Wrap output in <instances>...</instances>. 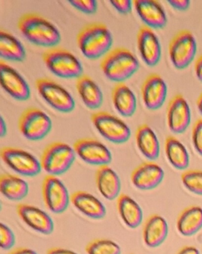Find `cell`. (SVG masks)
Segmentation results:
<instances>
[{
  "label": "cell",
  "instance_id": "cell-1",
  "mask_svg": "<svg viewBox=\"0 0 202 254\" xmlns=\"http://www.w3.org/2000/svg\"><path fill=\"white\" fill-rule=\"evenodd\" d=\"M17 27L31 44L53 48L60 43L59 30L47 19L36 13H27L19 17Z\"/></svg>",
  "mask_w": 202,
  "mask_h": 254
},
{
  "label": "cell",
  "instance_id": "cell-2",
  "mask_svg": "<svg viewBox=\"0 0 202 254\" xmlns=\"http://www.w3.org/2000/svg\"><path fill=\"white\" fill-rule=\"evenodd\" d=\"M77 44L85 57L96 60L111 50L113 37L102 23H91L83 26L77 35Z\"/></svg>",
  "mask_w": 202,
  "mask_h": 254
},
{
  "label": "cell",
  "instance_id": "cell-3",
  "mask_svg": "<svg viewBox=\"0 0 202 254\" xmlns=\"http://www.w3.org/2000/svg\"><path fill=\"white\" fill-rule=\"evenodd\" d=\"M139 67V62L135 55L123 47L110 50L101 62V69L105 76L117 84L129 79Z\"/></svg>",
  "mask_w": 202,
  "mask_h": 254
},
{
  "label": "cell",
  "instance_id": "cell-4",
  "mask_svg": "<svg viewBox=\"0 0 202 254\" xmlns=\"http://www.w3.org/2000/svg\"><path fill=\"white\" fill-rule=\"evenodd\" d=\"M46 67L61 78H77L83 75L80 61L68 50L62 47L48 49L42 54Z\"/></svg>",
  "mask_w": 202,
  "mask_h": 254
},
{
  "label": "cell",
  "instance_id": "cell-5",
  "mask_svg": "<svg viewBox=\"0 0 202 254\" xmlns=\"http://www.w3.org/2000/svg\"><path fill=\"white\" fill-rule=\"evenodd\" d=\"M74 148L62 142H53L46 147L40 158L42 169L52 176H59L69 170L74 164Z\"/></svg>",
  "mask_w": 202,
  "mask_h": 254
},
{
  "label": "cell",
  "instance_id": "cell-6",
  "mask_svg": "<svg viewBox=\"0 0 202 254\" xmlns=\"http://www.w3.org/2000/svg\"><path fill=\"white\" fill-rule=\"evenodd\" d=\"M52 128L50 117L42 110L28 108L18 120V129L28 140L39 141L44 139Z\"/></svg>",
  "mask_w": 202,
  "mask_h": 254
},
{
  "label": "cell",
  "instance_id": "cell-7",
  "mask_svg": "<svg viewBox=\"0 0 202 254\" xmlns=\"http://www.w3.org/2000/svg\"><path fill=\"white\" fill-rule=\"evenodd\" d=\"M91 121L98 133L111 143L123 144L130 138L129 126L106 111L94 113L91 116Z\"/></svg>",
  "mask_w": 202,
  "mask_h": 254
},
{
  "label": "cell",
  "instance_id": "cell-8",
  "mask_svg": "<svg viewBox=\"0 0 202 254\" xmlns=\"http://www.w3.org/2000/svg\"><path fill=\"white\" fill-rule=\"evenodd\" d=\"M35 87L42 98L58 112L68 114L75 108V102L65 88L47 78L36 80Z\"/></svg>",
  "mask_w": 202,
  "mask_h": 254
},
{
  "label": "cell",
  "instance_id": "cell-9",
  "mask_svg": "<svg viewBox=\"0 0 202 254\" xmlns=\"http://www.w3.org/2000/svg\"><path fill=\"white\" fill-rule=\"evenodd\" d=\"M197 53V42L190 31L184 29L174 35L169 44V56L178 69L187 68L194 60Z\"/></svg>",
  "mask_w": 202,
  "mask_h": 254
},
{
  "label": "cell",
  "instance_id": "cell-10",
  "mask_svg": "<svg viewBox=\"0 0 202 254\" xmlns=\"http://www.w3.org/2000/svg\"><path fill=\"white\" fill-rule=\"evenodd\" d=\"M2 161L13 172L24 177L37 176L42 171L40 161L28 151L16 147H4L0 151Z\"/></svg>",
  "mask_w": 202,
  "mask_h": 254
},
{
  "label": "cell",
  "instance_id": "cell-11",
  "mask_svg": "<svg viewBox=\"0 0 202 254\" xmlns=\"http://www.w3.org/2000/svg\"><path fill=\"white\" fill-rule=\"evenodd\" d=\"M42 194L46 207L54 214L67 210L71 196L62 181L56 176L46 175L42 184Z\"/></svg>",
  "mask_w": 202,
  "mask_h": 254
},
{
  "label": "cell",
  "instance_id": "cell-12",
  "mask_svg": "<svg viewBox=\"0 0 202 254\" xmlns=\"http://www.w3.org/2000/svg\"><path fill=\"white\" fill-rule=\"evenodd\" d=\"M76 155L83 162L98 167L108 166L112 160L111 151L100 141L92 138L78 139L73 146Z\"/></svg>",
  "mask_w": 202,
  "mask_h": 254
},
{
  "label": "cell",
  "instance_id": "cell-13",
  "mask_svg": "<svg viewBox=\"0 0 202 254\" xmlns=\"http://www.w3.org/2000/svg\"><path fill=\"white\" fill-rule=\"evenodd\" d=\"M166 123L170 131L184 133L191 123V110L185 98L177 94L169 101L166 108Z\"/></svg>",
  "mask_w": 202,
  "mask_h": 254
},
{
  "label": "cell",
  "instance_id": "cell-14",
  "mask_svg": "<svg viewBox=\"0 0 202 254\" xmlns=\"http://www.w3.org/2000/svg\"><path fill=\"white\" fill-rule=\"evenodd\" d=\"M0 84L4 91L16 100L23 102L31 96L29 86L23 77L2 60L0 61Z\"/></svg>",
  "mask_w": 202,
  "mask_h": 254
},
{
  "label": "cell",
  "instance_id": "cell-15",
  "mask_svg": "<svg viewBox=\"0 0 202 254\" xmlns=\"http://www.w3.org/2000/svg\"><path fill=\"white\" fill-rule=\"evenodd\" d=\"M167 85L158 74L152 73L141 85L143 102L147 109L156 111L161 108L167 96Z\"/></svg>",
  "mask_w": 202,
  "mask_h": 254
},
{
  "label": "cell",
  "instance_id": "cell-16",
  "mask_svg": "<svg viewBox=\"0 0 202 254\" xmlns=\"http://www.w3.org/2000/svg\"><path fill=\"white\" fill-rule=\"evenodd\" d=\"M16 212L28 227L40 234L48 236L54 230V224L50 215L37 206L19 203L16 206Z\"/></svg>",
  "mask_w": 202,
  "mask_h": 254
},
{
  "label": "cell",
  "instance_id": "cell-17",
  "mask_svg": "<svg viewBox=\"0 0 202 254\" xmlns=\"http://www.w3.org/2000/svg\"><path fill=\"white\" fill-rule=\"evenodd\" d=\"M137 44L141 59L147 66H155L161 58V45L156 34L145 25L137 34Z\"/></svg>",
  "mask_w": 202,
  "mask_h": 254
},
{
  "label": "cell",
  "instance_id": "cell-18",
  "mask_svg": "<svg viewBox=\"0 0 202 254\" xmlns=\"http://www.w3.org/2000/svg\"><path fill=\"white\" fill-rule=\"evenodd\" d=\"M164 171L152 161L144 162L131 174L132 185L139 190L149 191L157 188L164 178Z\"/></svg>",
  "mask_w": 202,
  "mask_h": 254
},
{
  "label": "cell",
  "instance_id": "cell-19",
  "mask_svg": "<svg viewBox=\"0 0 202 254\" xmlns=\"http://www.w3.org/2000/svg\"><path fill=\"white\" fill-rule=\"evenodd\" d=\"M133 6L145 26L150 29H163L167 25L166 12L156 0H134Z\"/></svg>",
  "mask_w": 202,
  "mask_h": 254
},
{
  "label": "cell",
  "instance_id": "cell-20",
  "mask_svg": "<svg viewBox=\"0 0 202 254\" xmlns=\"http://www.w3.org/2000/svg\"><path fill=\"white\" fill-rule=\"evenodd\" d=\"M71 202L75 209L85 216L101 220L106 215L105 205L93 194L86 191H77L71 196Z\"/></svg>",
  "mask_w": 202,
  "mask_h": 254
},
{
  "label": "cell",
  "instance_id": "cell-21",
  "mask_svg": "<svg viewBox=\"0 0 202 254\" xmlns=\"http://www.w3.org/2000/svg\"><path fill=\"white\" fill-rule=\"evenodd\" d=\"M169 233L167 221L157 214L150 215L143 227V239L148 248H156L166 240Z\"/></svg>",
  "mask_w": 202,
  "mask_h": 254
},
{
  "label": "cell",
  "instance_id": "cell-22",
  "mask_svg": "<svg viewBox=\"0 0 202 254\" xmlns=\"http://www.w3.org/2000/svg\"><path fill=\"white\" fill-rule=\"evenodd\" d=\"M95 183L98 191L106 200H115L121 194L120 178L108 166L98 167L95 174Z\"/></svg>",
  "mask_w": 202,
  "mask_h": 254
},
{
  "label": "cell",
  "instance_id": "cell-23",
  "mask_svg": "<svg viewBox=\"0 0 202 254\" xmlns=\"http://www.w3.org/2000/svg\"><path fill=\"white\" fill-rule=\"evenodd\" d=\"M135 142L140 152L147 160L154 161L160 155V142L154 130L143 124L135 131Z\"/></svg>",
  "mask_w": 202,
  "mask_h": 254
},
{
  "label": "cell",
  "instance_id": "cell-24",
  "mask_svg": "<svg viewBox=\"0 0 202 254\" xmlns=\"http://www.w3.org/2000/svg\"><path fill=\"white\" fill-rule=\"evenodd\" d=\"M75 85L82 102L88 108L96 110L102 106L103 102L102 91L89 75L83 74L76 79Z\"/></svg>",
  "mask_w": 202,
  "mask_h": 254
},
{
  "label": "cell",
  "instance_id": "cell-25",
  "mask_svg": "<svg viewBox=\"0 0 202 254\" xmlns=\"http://www.w3.org/2000/svg\"><path fill=\"white\" fill-rule=\"evenodd\" d=\"M117 208L119 215L126 227L135 229L142 224L144 218L142 208L130 196L120 194L117 199Z\"/></svg>",
  "mask_w": 202,
  "mask_h": 254
},
{
  "label": "cell",
  "instance_id": "cell-26",
  "mask_svg": "<svg viewBox=\"0 0 202 254\" xmlns=\"http://www.w3.org/2000/svg\"><path fill=\"white\" fill-rule=\"evenodd\" d=\"M111 100L116 111L122 117H132L136 111V97L124 83H118L114 86L111 90Z\"/></svg>",
  "mask_w": 202,
  "mask_h": 254
},
{
  "label": "cell",
  "instance_id": "cell-27",
  "mask_svg": "<svg viewBox=\"0 0 202 254\" xmlns=\"http://www.w3.org/2000/svg\"><path fill=\"white\" fill-rule=\"evenodd\" d=\"M0 191L12 201H19L27 197L29 186L25 180L16 175L3 174L0 177Z\"/></svg>",
  "mask_w": 202,
  "mask_h": 254
},
{
  "label": "cell",
  "instance_id": "cell-28",
  "mask_svg": "<svg viewBox=\"0 0 202 254\" xmlns=\"http://www.w3.org/2000/svg\"><path fill=\"white\" fill-rule=\"evenodd\" d=\"M165 154L171 166L186 170L190 165V154L185 145L175 136H168L164 142Z\"/></svg>",
  "mask_w": 202,
  "mask_h": 254
},
{
  "label": "cell",
  "instance_id": "cell-29",
  "mask_svg": "<svg viewBox=\"0 0 202 254\" xmlns=\"http://www.w3.org/2000/svg\"><path fill=\"white\" fill-rule=\"evenodd\" d=\"M177 230L187 237L196 234L202 228V208L192 206L184 209L177 220Z\"/></svg>",
  "mask_w": 202,
  "mask_h": 254
},
{
  "label": "cell",
  "instance_id": "cell-30",
  "mask_svg": "<svg viewBox=\"0 0 202 254\" xmlns=\"http://www.w3.org/2000/svg\"><path fill=\"white\" fill-rule=\"evenodd\" d=\"M0 57L14 62H22L26 53L20 41L13 35L4 30L0 31Z\"/></svg>",
  "mask_w": 202,
  "mask_h": 254
},
{
  "label": "cell",
  "instance_id": "cell-31",
  "mask_svg": "<svg viewBox=\"0 0 202 254\" xmlns=\"http://www.w3.org/2000/svg\"><path fill=\"white\" fill-rule=\"evenodd\" d=\"M87 254H121L118 244L110 239H98L89 242L86 247Z\"/></svg>",
  "mask_w": 202,
  "mask_h": 254
},
{
  "label": "cell",
  "instance_id": "cell-32",
  "mask_svg": "<svg viewBox=\"0 0 202 254\" xmlns=\"http://www.w3.org/2000/svg\"><path fill=\"white\" fill-rule=\"evenodd\" d=\"M181 181L190 192L202 196V171H185L181 175Z\"/></svg>",
  "mask_w": 202,
  "mask_h": 254
},
{
  "label": "cell",
  "instance_id": "cell-33",
  "mask_svg": "<svg viewBox=\"0 0 202 254\" xmlns=\"http://www.w3.org/2000/svg\"><path fill=\"white\" fill-rule=\"evenodd\" d=\"M16 243V237L13 230L4 224H0V245L1 249L8 251L13 248Z\"/></svg>",
  "mask_w": 202,
  "mask_h": 254
},
{
  "label": "cell",
  "instance_id": "cell-34",
  "mask_svg": "<svg viewBox=\"0 0 202 254\" xmlns=\"http://www.w3.org/2000/svg\"><path fill=\"white\" fill-rule=\"evenodd\" d=\"M68 2L73 8L84 14H94L98 11V2L95 0H75Z\"/></svg>",
  "mask_w": 202,
  "mask_h": 254
},
{
  "label": "cell",
  "instance_id": "cell-35",
  "mask_svg": "<svg viewBox=\"0 0 202 254\" xmlns=\"http://www.w3.org/2000/svg\"><path fill=\"white\" fill-rule=\"evenodd\" d=\"M192 142L196 152L202 157V119L194 123L192 129Z\"/></svg>",
  "mask_w": 202,
  "mask_h": 254
},
{
  "label": "cell",
  "instance_id": "cell-36",
  "mask_svg": "<svg viewBox=\"0 0 202 254\" xmlns=\"http://www.w3.org/2000/svg\"><path fill=\"white\" fill-rule=\"evenodd\" d=\"M109 3L115 8L120 14H128L131 12L133 2L129 0H122V1H110Z\"/></svg>",
  "mask_w": 202,
  "mask_h": 254
},
{
  "label": "cell",
  "instance_id": "cell-37",
  "mask_svg": "<svg viewBox=\"0 0 202 254\" xmlns=\"http://www.w3.org/2000/svg\"><path fill=\"white\" fill-rule=\"evenodd\" d=\"M167 2L172 8L179 11H186L190 8L191 4L189 0H169Z\"/></svg>",
  "mask_w": 202,
  "mask_h": 254
},
{
  "label": "cell",
  "instance_id": "cell-38",
  "mask_svg": "<svg viewBox=\"0 0 202 254\" xmlns=\"http://www.w3.org/2000/svg\"><path fill=\"white\" fill-rule=\"evenodd\" d=\"M195 73L198 79L202 82V55L198 57L195 62Z\"/></svg>",
  "mask_w": 202,
  "mask_h": 254
},
{
  "label": "cell",
  "instance_id": "cell-39",
  "mask_svg": "<svg viewBox=\"0 0 202 254\" xmlns=\"http://www.w3.org/2000/svg\"><path fill=\"white\" fill-rule=\"evenodd\" d=\"M46 254H78L71 250L62 248H52L47 251Z\"/></svg>",
  "mask_w": 202,
  "mask_h": 254
},
{
  "label": "cell",
  "instance_id": "cell-40",
  "mask_svg": "<svg viewBox=\"0 0 202 254\" xmlns=\"http://www.w3.org/2000/svg\"><path fill=\"white\" fill-rule=\"evenodd\" d=\"M9 254H38L34 250L28 248H18L10 251Z\"/></svg>",
  "mask_w": 202,
  "mask_h": 254
},
{
  "label": "cell",
  "instance_id": "cell-41",
  "mask_svg": "<svg viewBox=\"0 0 202 254\" xmlns=\"http://www.w3.org/2000/svg\"><path fill=\"white\" fill-rule=\"evenodd\" d=\"M178 254H200V252L196 247L187 246L183 248Z\"/></svg>",
  "mask_w": 202,
  "mask_h": 254
},
{
  "label": "cell",
  "instance_id": "cell-42",
  "mask_svg": "<svg viewBox=\"0 0 202 254\" xmlns=\"http://www.w3.org/2000/svg\"><path fill=\"white\" fill-rule=\"evenodd\" d=\"M0 120H0V136L1 137H4L7 134V126L2 116H1Z\"/></svg>",
  "mask_w": 202,
  "mask_h": 254
},
{
  "label": "cell",
  "instance_id": "cell-43",
  "mask_svg": "<svg viewBox=\"0 0 202 254\" xmlns=\"http://www.w3.org/2000/svg\"><path fill=\"white\" fill-rule=\"evenodd\" d=\"M196 105H197L198 110L202 115V93H201L200 96H199L197 101H196Z\"/></svg>",
  "mask_w": 202,
  "mask_h": 254
}]
</instances>
